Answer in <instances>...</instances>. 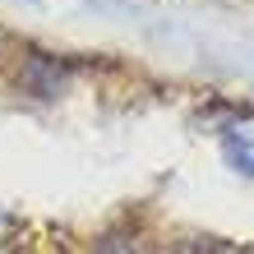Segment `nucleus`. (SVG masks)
Segmentation results:
<instances>
[{
    "instance_id": "f03ea898",
    "label": "nucleus",
    "mask_w": 254,
    "mask_h": 254,
    "mask_svg": "<svg viewBox=\"0 0 254 254\" xmlns=\"http://www.w3.org/2000/svg\"><path fill=\"white\" fill-rule=\"evenodd\" d=\"M19 83H23V93H33V97H61L65 69H61V61H56V56H28Z\"/></svg>"
},
{
    "instance_id": "f257e3e1",
    "label": "nucleus",
    "mask_w": 254,
    "mask_h": 254,
    "mask_svg": "<svg viewBox=\"0 0 254 254\" xmlns=\"http://www.w3.org/2000/svg\"><path fill=\"white\" fill-rule=\"evenodd\" d=\"M217 148L231 171L254 176V111H236L217 125Z\"/></svg>"
}]
</instances>
